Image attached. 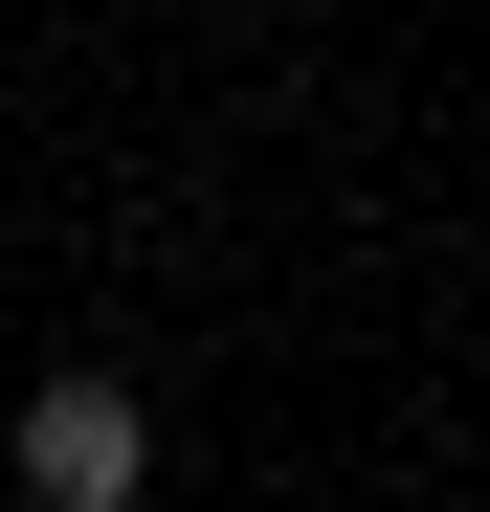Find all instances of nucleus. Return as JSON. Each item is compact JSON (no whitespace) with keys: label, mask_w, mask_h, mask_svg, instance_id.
<instances>
[{"label":"nucleus","mask_w":490,"mask_h":512,"mask_svg":"<svg viewBox=\"0 0 490 512\" xmlns=\"http://www.w3.org/2000/svg\"><path fill=\"white\" fill-rule=\"evenodd\" d=\"M23 512H156V401L134 379H23Z\"/></svg>","instance_id":"1"}]
</instances>
